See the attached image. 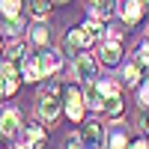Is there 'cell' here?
<instances>
[{
	"label": "cell",
	"mask_w": 149,
	"mask_h": 149,
	"mask_svg": "<svg viewBox=\"0 0 149 149\" xmlns=\"http://www.w3.org/2000/svg\"><path fill=\"white\" fill-rule=\"evenodd\" d=\"M60 95H63V86H60L57 81H51L42 90V95H39V119L45 122V125H54L57 116L63 113V102H60Z\"/></svg>",
	"instance_id": "obj_1"
},
{
	"label": "cell",
	"mask_w": 149,
	"mask_h": 149,
	"mask_svg": "<svg viewBox=\"0 0 149 149\" xmlns=\"http://www.w3.org/2000/svg\"><path fill=\"white\" fill-rule=\"evenodd\" d=\"M102 93H104L102 113L110 119H119L122 116V84L119 81H102Z\"/></svg>",
	"instance_id": "obj_2"
},
{
	"label": "cell",
	"mask_w": 149,
	"mask_h": 149,
	"mask_svg": "<svg viewBox=\"0 0 149 149\" xmlns=\"http://www.w3.org/2000/svg\"><path fill=\"white\" fill-rule=\"evenodd\" d=\"M63 107H66V116L72 122H81L84 113H86V102H84V93L78 86H63Z\"/></svg>",
	"instance_id": "obj_3"
},
{
	"label": "cell",
	"mask_w": 149,
	"mask_h": 149,
	"mask_svg": "<svg viewBox=\"0 0 149 149\" xmlns=\"http://www.w3.org/2000/svg\"><path fill=\"white\" fill-rule=\"evenodd\" d=\"M18 84H21V72L15 69V63L3 60L0 63V98H9L18 93Z\"/></svg>",
	"instance_id": "obj_4"
},
{
	"label": "cell",
	"mask_w": 149,
	"mask_h": 149,
	"mask_svg": "<svg viewBox=\"0 0 149 149\" xmlns=\"http://www.w3.org/2000/svg\"><path fill=\"white\" fill-rule=\"evenodd\" d=\"M122 63V39H116V36H107V39L102 42V51H98V66H107L113 69Z\"/></svg>",
	"instance_id": "obj_5"
},
{
	"label": "cell",
	"mask_w": 149,
	"mask_h": 149,
	"mask_svg": "<svg viewBox=\"0 0 149 149\" xmlns=\"http://www.w3.org/2000/svg\"><path fill=\"white\" fill-rule=\"evenodd\" d=\"M95 42H98V36L86 27V24H81V27H72L69 36H66V45H69L72 54H78V51H84V48H90V45H95Z\"/></svg>",
	"instance_id": "obj_6"
},
{
	"label": "cell",
	"mask_w": 149,
	"mask_h": 149,
	"mask_svg": "<svg viewBox=\"0 0 149 149\" xmlns=\"http://www.w3.org/2000/svg\"><path fill=\"white\" fill-rule=\"evenodd\" d=\"M48 143V131L39 119H30L27 125H24V143L21 146H27V149H45Z\"/></svg>",
	"instance_id": "obj_7"
},
{
	"label": "cell",
	"mask_w": 149,
	"mask_h": 149,
	"mask_svg": "<svg viewBox=\"0 0 149 149\" xmlns=\"http://www.w3.org/2000/svg\"><path fill=\"white\" fill-rule=\"evenodd\" d=\"M74 74L86 84V81H95L98 78V57L93 54H74Z\"/></svg>",
	"instance_id": "obj_8"
},
{
	"label": "cell",
	"mask_w": 149,
	"mask_h": 149,
	"mask_svg": "<svg viewBox=\"0 0 149 149\" xmlns=\"http://www.w3.org/2000/svg\"><path fill=\"white\" fill-rule=\"evenodd\" d=\"M78 137H81V143H84L86 149H102V143H104V128L98 125V122H84L81 131H78Z\"/></svg>",
	"instance_id": "obj_9"
},
{
	"label": "cell",
	"mask_w": 149,
	"mask_h": 149,
	"mask_svg": "<svg viewBox=\"0 0 149 149\" xmlns=\"http://www.w3.org/2000/svg\"><path fill=\"white\" fill-rule=\"evenodd\" d=\"M116 12L119 18L128 24V27H134V24H140L143 18V3L140 0H116Z\"/></svg>",
	"instance_id": "obj_10"
},
{
	"label": "cell",
	"mask_w": 149,
	"mask_h": 149,
	"mask_svg": "<svg viewBox=\"0 0 149 149\" xmlns=\"http://www.w3.org/2000/svg\"><path fill=\"white\" fill-rule=\"evenodd\" d=\"M18 131H21V110L18 107L0 110V134L3 137H15Z\"/></svg>",
	"instance_id": "obj_11"
},
{
	"label": "cell",
	"mask_w": 149,
	"mask_h": 149,
	"mask_svg": "<svg viewBox=\"0 0 149 149\" xmlns=\"http://www.w3.org/2000/svg\"><path fill=\"white\" fill-rule=\"evenodd\" d=\"M21 81H42V66H39V54H27L21 60Z\"/></svg>",
	"instance_id": "obj_12"
},
{
	"label": "cell",
	"mask_w": 149,
	"mask_h": 149,
	"mask_svg": "<svg viewBox=\"0 0 149 149\" xmlns=\"http://www.w3.org/2000/svg\"><path fill=\"white\" fill-rule=\"evenodd\" d=\"M84 102H86V107H93V110H102V104H104V93H102V84H98V81H86Z\"/></svg>",
	"instance_id": "obj_13"
},
{
	"label": "cell",
	"mask_w": 149,
	"mask_h": 149,
	"mask_svg": "<svg viewBox=\"0 0 149 149\" xmlns=\"http://www.w3.org/2000/svg\"><path fill=\"white\" fill-rule=\"evenodd\" d=\"M140 74H143V69H140V63L137 60H128L125 63V69H122V86H140Z\"/></svg>",
	"instance_id": "obj_14"
},
{
	"label": "cell",
	"mask_w": 149,
	"mask_h": 149,
	"mask_svg": "<svg viewBox=\"0 0 149 149\" xmlns=\"http://www.w3.org/2000/svg\"><path fill=\"white\" fill-rule=\"evenodd\" d=\"M27 51H30V48H27V42H21V39H18V42H12V45L6 48V51H3V57L9 60V63H15V66H21V60L27 57Z\"/></svg>",
	"instance_id": "obj_15"
},
{
	"label": "cell",
	"mask_w": 149,
	"mask_h": 149,
	"mask_svg": "<svg viewBox=\"0 0 149 149\" xmlns=\"http://www.w3.org/2000/svg\"><path fill=\"white\" fill-rule=\"evenodd\" d=\"M27 30V18L24 15H15V18H6V27H3V33L9 36V39H18V36Z\"/></svg>",
	"instance_id": "obj_16"
},
{
	"label": "cell",
	"mask_w": 149,
	"mask_h": 149,
	"mask_svg": "<svg viewBox=\"0 0 149 149\" xmlns=\"http://www.w3.org/2000/svg\"><path fill=\"white\" fill-rule=\"evenodd\" d=\"M48 42H51L48 27H45V24H36V27L30 30V45H33V48H48Z\"/></svg>",
	"instance_id": "obj_17"
},
{
	"label": "cell",
	"mask_w": 149,
	"mask_h": 149,
	"mask_svg": "<svg viewBox=\"0 0 149 149\" xmlns=\"http://www.w3.org/2000/svg\"><path fill=\"white\" fill-rule=\"evenodd\" d=\"M104 140H107V149H128V134L122 131V128L107 131V134H104Z\"/></svg>",
	"instance_id": "obj_18"
},
{
	"label": "cell",
	"mask_w": 149,
	"mask_h": 149,
	"mask_svg": "<svg viewBox=\"0 0 149 149\" xmlns=\"http://www.w3.org/2000/svg\"><path fill=\"white\" fill-rule=\"evenodd\" d=\"M24 0H0V12L3 18H15V15H24Z\"/></svg>",
	"instance_id": "obj_19"
},
{
	"label": "cell",
	"mask_w": 149,
	"mask_h": 149,
	"mask_svg": "<svg viewBox=\"0 0 149 149\" xmlns=\"http://www.w3.org/2000/svg\"><path fill=\"white\" fill-rule=\"evenodd\" d=\"M93 9H95V18L104 21V18H110V15L116 12V0H95Z\"/></svg>",
	"instance_id": "obj_20"
},
{
	"label": "cell",
	"mask_w": 149,
	"mask_h": 149,
	"mask_svg": "<svg viewBox=\"0 0 149 149\" xmlns=\"http://www.w3.org/2000/svg\"><path fill=\"white\" fill-rule=\"evenodd\" d=\"M51 6H54V0H30V15H36V18H48Z\"/></svg>",
	"instance_id": "obj_21"
},
{
	"label": "cell",
	"mask_w": 149,
	"mask_h": 149,
	"mask_svg": "<svg viewBox=\"0 0 149 149\" xmlns=\"http://www.w3.org/2000/svg\"><path fill=\"white\" fill-rule=\"evenodd\" d=\"M134 60L140 63V69H149V42H143L137 48V54H134Z\"/></svg>",
	"instance_id": "obj_22"
},
{
	"label": "cell",
	"mask_w": 149,
	"mask_h": 149,
	"mask_svg": "<svg viewBox=\"0 0 149 149\" xmlns=\"http://www.w3.org/2000/svg\"><path fill=\"white\" fill-rule=\"evenodd\" d=\"M137 102H140V107H149V81L137 86Z\"/></svg>",
	"instance_id": "obj_23"
},
{
	"label": "cell",
	"mask_w": 149,
	"mask_h": 149,
	"mask_svg": "<svg viewBox=\"0 0 149 149\" xmlns=\"http://www.w3.org/2000/svg\"><path fill=\"white\" fill-rule=\"evenodd\" d=\"M128 149H149V137H131Z\"/></svg>",
	"instance_id": "obj_24"
},
{
	"label": "cell",
	"mask_w": 149,
	"mask_h": 149,
	"mask_svg": "<svg viewBox=\"0 0 149 149\" xmlns=\"http://www.w3.org/2000/svg\"><path fill=\"white\" fill-rule=\"evenodd\" d=\"M66 149H86L84 143H81V137H78V134H72V137H69V146Z\"/></svg>",
	"instance_id": "obj_25"
},
{
	"label": "cell",
	"mask_w": 149,
	"mask_h": 149,
	"mask_svg": "<svg viewBox=\"0 0 149 149\" xmlns=\"http://www.w3.org/2000/svg\"><path fill=\"white\" fill-rule=\"evenodd\" d=\"M140 125H143V131L149 134V107H143V116H140Z\"/></svg>",
	"instance_id": "obj_26"
},
{
	"label": "cell",
	"mask_w": 149,
	"mask_h": 149,
	"mask_svg": "<svg viewBox=\"0 0 149 149\" xmlns=\"http://www.w3.org/2000/svg\"><path fill=\"white\" fill-rule=\"evenodd\" d=\"M140 3H143V9H149V0H140Z\"/></svg>",
	"instance_id": "obj_27"
},
{
	"label": "cell",
	"mask_w": 149,
	"mask_h": 149,
	"mask_svg": "<svg viewBox=\"0 0 149 149\" xmlns=\"http://www.w3.org/2000/svg\"><path fill=\"white\" fill-rule=\"evenodd\" d=\"M0 51H3V39H0Z\"/></svg>",
	"instance_id": "obj_28"
},
{
	"label": "cell",
	"mask_w": 149,
	"mask_h": 149,
	"mask_svg": "<svg viewBox=\"0 0 149 149\" xmlns=\"http://www.w3.org/2000/svg\"><path fill=\"white\" fill-rule=\"evenodd\" d=\"M146 42H149V30H146Z\"/></svg>",
	"instance_id": "obj_29"
},
{
	"label": "cell",
	"mask_w": 149,
	"mask_h": 149,
	"mask_svg": "<svg viewBox=\"0 0 149 149\" xmlns=\"http://www.w3.org/2000/svg\"><path fill=\"white\" fill-rule=\"evenodd\" d=\"M90 3H95V0H90Z\"/></svg>",
	"instance_id": "obj_30"
},
{
	"label": "cell",
	"mask_w": 149,
	"mask_h": 149,
	"mask_svg": "<svg viewBox=\"0 0 149 149\" xmlns=\"http://www.w3.org/2000/svg\"><path fill=\"white\" fill-rule=\"evenodd\" d=\"M60 3H63V0H60Z\"/></svg>",
	"instance_id": "obj_31"
}]
</instances>
